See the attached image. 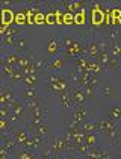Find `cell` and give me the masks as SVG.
<instances>
[{
    "instance_id": "8992f818",
    "label": "cell",
    "mask_w": 121,
    "mask_h": 159,
    "mask_svg": "<svg viewBox=\"0 0 121 159\" xmlns=\"http://www.w3.org/2000/svg\"><path fill=\"white\" fill-rule=\"evenodd\" d=\"M89 58L88 56H79L73 61V65H74V70L77 73H83V71H89Z\"/></svg>"
},
{
    "instance_id": "ba28073f",
    "label": "cell",
    "mask_w": 121,
    "mask_h": 159,
    "mask_svg": "<svg viewBox=\"0 0 121 159\" xmlns=\"http://www.w3.org/2000/svg\"><path fill=\"white\" fill-rule=\"evenodd\" d=\"M14 102H15L14 93H12L8 86H3V88H2V93H0V105H2V106H9Z\"/></svg>"
},
{
    "instance_id": "7c38bea8",
    "label": "cell",
    "mask_w": 121,
    "mask_h": 159,
    "mask_svg": "<svg viewBox=\"0 0 121 159\" xmlns=\"http://www.w3.org/2000/svg\"><path fill=\"white\" fill-rule=\"evenodd\" d=\"M60 52V43L56 39V38H50L47 43V53L48 56H52V58H55V56H58Z\"/></svg>"
},
{
    "instance_id": "3957f363",
    "label": "cell",
    "mask_w": 121,
    "mask_h": 159,
    "mask_svg": "<svg viewBox=\"0 0 121 159\" xmlns=\"http://www.w3.org/2000/svg\"><path fill=\"white\" fill-rule=\"evenodd\" d=\"M15 11L12 8H3L2 9V27H0V34L2 37L5 35V32L8 30V27H11L12 23H15Z\"/></svg>"
},
{
    "instance_id": "f546056e",
    "label": "cell",
    "mask_w": 121,
    "mask_h": 159,
    "mask_svg": "<svg viewBox=\"0 0 121 159\" xmlns=\"http://www.w3.org/2000/svg\"><path fill=\"white\" fill-rule=\"evenodd\" d=\"M55 23H58V20H56V12H55V8L52 6V9L46 12V25H55Z\"/></svg>"
},
{
    "instance_id": "b9f144b4",
    "label": "cell",
    "mask_w": 121,
    "mask_h": 159,
    "mask_svg": "<svg viewBox=\"0 0 121 159\" xmlns=\"http://www.w3.org/2000/svg\"><path fill=\"white\" fill-rule=\"evenodd\" d=\"M64 159H80V158H79V156H77L76 153H67Z\"/></svg>"
},
{
    "instance_id": "cb8c5ba5",
    "label": "cell",
    "mask_w": 121,
    "mask_h": 159,
    "mask_svg": "<svg viewBox=\"0 0 121 159\" xmlns=\"http://www.w3.org/2000/svg\"><path fill=\"white\" fill-rule=\"evenodd\" d=\"M85 23H86V11L85 8H82L74 14V25H85Z\"/></svg>"
},
{
    "instance_id": "9a60e30c",
    "label": "cell",
    "mask_w": 121,
    "mask_h": 159,
    "mask_svg": "<svg viewBox=\"0 0 121 159\" xmlns=\"http://www.w3.org/2000/svg\"><path fill=\"white\" fill-rule=\"evenodd\" d=\"M14 138L17 139L18 144L24 146V144L30 139V134H29L27 130H24V129H15V130H14Z\"/></svg>"
},
{
    "instance_id": "d6986e66",
    "label": "cell",
    "mask_w": 121,
    "mask_h": 159,
    "mask_svg": "<svg viewBox=\"0 0 121 159\" xmlns=\"http://www.w3.org/2000/svg\"><path fill=\"white\" fill-rule=\"evenodd\" d=\"M17 144H18V143H17V139H15V138H8V136H3V138H2V144H0V146H3L6 150H8V152H9V153H12V152L15 150Z\"/></svg>"
},
{
    "instance_id": "836d02e7",
    "label": "cell",
    "mask_w": 121,
    "mask_h": 159,
    "mask_svg": "<svg viewBox=\"0 0 121 159\" xmlns=\"http://www.w3.org/2000/svg\"><path fill=\"white\" fill-rule=\"evenodd\" d=\"M38 153H39V158H41V159H52L53 156H55V153L48 148V146L47 147H43V148H41Z\"/></svg>"
},
{
    "instance_id": "f1b7e54d",
    "label": "cell",
    "mask_w": 121,
    "mask_h": 159,
    "mask_svg": "<svg viewBox=\"0 0 121 159\" xmlns=\"http://www.w3.org/2000/svg\"><path fill=\"white\" fill-rule=\"evenodd\" d=\"M15 159H35V155H34L32 152H29L27 148H24V150H20V152H17V155H15Z\"/></svg>"
},
{
    "instance_id": "9c48e42d",
    "label": "cell",
    "mask_w": 121,
    "mask_h": 159,
    "mask_svg": "<svg viewBox=\"0 0 121 159\" xmlns=\"http://www.w3.org/2000/svg\"><path fill=\"white\" fill-rule=\"evenodd\" d=\"M71 94H73V98H74V103H76V106H85V102H86V96H85L83 89L80 88V86H76L71 89Z\"/></svg>"
},
{
    "instance_id": "f35d334b",
    "label": "cell",
    "mask_w": 121,
    "mask_h": 159,
    "mask_svg": "<svg viewBox=\"0 0 121 159\" xmlns=\"http://www.w3.org/2000/svg\"><path fill=\"white\" fill-rule=\"evenodd\" d=\"M2 71H3V74H6L8 77H11L12 74H14V71H15V68L8 67V65H5V64H2Z\"/></svg>"
},
{
    "instance_id": "52a82bcc",
    "label": "cell",
    "mask_w": 121,
    "mask_h": 159,
    "mask_svg": "<svg viewBox=\"0 0 121 159\" xmlns=\"http://www.w3.org/2000/svg\"><path fill=\"white\" fill-rule=\"evenodd\" d=\"M98 123V132H101V134H106L108 135L109 132H112L114 129H117L118 126H117V123L114 121V120H110V118H101Z\"/></svg>"
},
{
    "instance_id": "8d00e7d4",
    "label": "cell",
    "mask_w": 121,
    "mask_h": 159,
    "mask_svg": "<svg viewBox=\"0 0 121 159\" xmlns=\"http://www.w3.org/2000/svg\"><path fill=\"white\" fill-rule=\"evenodd\" d=\"M82 89H83L86 97H92V96L96 94V86H92V85H86V86H83Z\"/></svg>"
},
{
    "instance_id": "603a6c76",
    "label": "cell",
    "mask_w": 121,
    "mask_h": 159,
    "mask_svg": "<svg viewBox=\"0 0 121 159\" xmlns=\"http://www.w3.org/2000/svg\"><path fill=\"white\" fill-rule=\"evenodd\" d=\"M21 97L24 100H36L38 98V93L35 88H24L21 91Z\"/></svg>"
},
{
    "instance_id": "1f68e13d",
    "label": "cell",
    "mask_w": 121,
    "mask_h": 159,
    "mask_svg": "<svg viewBox=\"0 0 121 159\" xmlns=\"http://www.w3.org/2000/svg\"><path fill=\"white\" fill-rule=\"evenodd\" d=\"M85 144L88 147L97 146V135L96 134H85Z\"/></svg>"
},
{
    "instance_id": "484cf974",
    "label": "cell",
    "mask_w": 121,
    "mask_h": 159,
    "mask_svg": "<svg viewBox=\"0 0 121 159\" xmlns=\"http://www.w3.org/2000/svg\"><path fill=\"white\" fill-rule=\"evenodd\" d=\"M109 118L114 121H120L121 120V106H112L109 109Z\"/></svg>"
},
{
    "instance_id": "4fadbf2b",
    "label": "cell",
    "mask_w": 121,
    "mask_h": 159,
    "mask_svg": "<svg viewBox=\"0 0 121 159\" xmlns=\"http://www.w3.org/2000/svg\"><path fill=\"white\" fill-rule=\"evenodd\" d=\"M18 61H20V56L17 52H11V53H6L3 56V64L8 65V67H18Z\"/></svg>"
},
{
    "instance_id": "e575fe53",
    "label": "cell",
    "mask_w": 121,
    "mask_h": 159,
    "mask_svg": "<svg viewBox=\"0 0 121 159\" xmlns=\"http://www.w3.org/2000/svg\"><path fill=\"white\" fill-rule=\"evenodd\" d=\"M35 70H36V73L38 71H41V70H44L46 67L48 65V62H47V59L46 58H38V59H35Z\"/></svg>"
},
{
    "instance_id": "4316f807",
    "label": "cell",
    "mask_w": 121,
    "mask_h": 159,
    "mask_svg": "<svg viewBox=\"0 0 121 159\" xmlns=\"http://www.w3.org/2000/svg\"><path fill=\"white\" fill-rule=\"evenodd\" d=\"M89 71L92 74H97V73H103L105 71V68L96 61V59H91L89 61Z\"/></svg>"
},
{
    "instance_id": "5b68a950",
    "label": "cell",
    "mask_w": 121,
    "mask_h": 159,
    "mask_svg": "<svg viewBox=\"0 0 121 159\" xmlns=\"http://www.w3.org/2000/svg\"><path fill=\"white\" fill-rule=\"evenodd\" d=\"M89 117V111L86 109L85 106H74L73 109V117H71V121H76L79 124H82L88 120Z\"/></svg>"
},
{
    "instance_id": "30bf717a",
    "label": "cell",
    "mask_w": 121,
    "mask_h": 159,
    "mask_svg": "<svg viewBox=\"0 0 121 159\" xmlns=\"http://www.w3.org/2000/svg\"><path fill=\"white\" fill-rule=\"evenodd\" d=\"M65 59H64V56L62 55H58V56H55V58H52L50 61H48V71H53V73H56L58 70H60L64 65H65Z\"/></svg>"
},
{
    "instance_id": "d4e9b609",
    "label": "cell",
    "mask_w": 121,
    "mask_h": 159,
    "mask_svg": "<svg viewBox=\"0 0 121 159\" xmlns=\"http://www.w3.org/2000/svg\"><path fill=\"white\" fill-rule=\"evenodd\" d=\"M23 84L26 85V88H35L38 84V76L36 74H29V76H24Z\"/></svg>"
},
{
    "instance_id": "e0dca14e",
    "label": "cell",
    "mask_w": 121,
    "mask_h": 159,
    "mask_svg": "<svg viewBox=\"0 0 121 159\" xmlns=\"http://www.w3.org/2000/svg\"><path fill=\"white\" fill-rule=\"evenodd\" d=\"M59 98H60V105H62V108H64V109H70V108H73V106L76 105V103H74V98H73L71 91H70V93L62 94Z\"/></svg>"
},
{
    "instance_id": "ac0fdd59",
    "label": "cell",
    "mask_w": 121,
    "mask_h": 159,
    "mask_svg": "<svg viewBox=\"0 0 121 159\" xmlns=\"http://www.w3.org/2000/svg\"><path fill=\"white\" fill-rule=\"evenodd\" d=\"M82 130L85 134H96V132H98V123L86 120L85 123H82Z\"/></svg>"
},
{
    "instance_id": "ab89813d",
    "label": "cell",
    "mask_w": 121,
    "mask_h": 159,
    "mask_svg": "<svg viewBox=\"0 0 121 159\" xmlns=\"http://www.w3.org/2000/svg\"><path fill=\"white\" fill-rule=\"evenodd\" d=\"M9 155H11V153H9L5 147L0 146V159H9Z\"/></svg>"
},
{
    "instance_id": "8fae6325",
    "label": "cell",
    "mask_w": 121,
    "mask_h": 159,
    "mask_svg": "<svg viewBox=\"0 0 121 159\" xmlns=\"http://www.w3.org/2000/svg\"><path fill=\"white\" fill-rule=\"evenodd\" d=\"M79 38H77V35H74V34H71V32H67V34H64L62 35V38H60V47H62V50L65 52L67 49H70L73 44L77 41Z\"/></svg>"
},
{
    "instance_id": "74e56055",
    "label": "cell",
    "mask_w": 121,
    "mask_h": 159,
    "mask_svg": "<svg viewBox=\"0 0 121 159\" xmlns=\"http://www.w3.org/2000/svg\"><path fill=\"white\" fill-rule=\"evenodd\" d=\"M11 108L9 106H2V109H0V118H9V115H11Z\"/></svg>"
},
{
    "instance_id": "7bdbcfd3",
    "label": "cell",
    "mask_w": 121,
    "mask_h": 159,
    "mask_svg": "<svg viewBox=\"0 0 121 159\" xmlns=\"http://www.w3.org/2000/svg\"><path fill=\"white\" fill-rule=\"evenodd\" d=\"M101 93H103V94H110V89H109V88H103Z\"/></svg>"
},
{
    "instance_id": "ee69618b",
    "label": "cell",
    "mask_w": 121,
    "mask_h": 159,
    "mask_svg": "<svg viewBox=\"0 0 121 159\" xmlns=\"http://www.w3.org/2000/svg\"><path fill=\"white\" fill-rule=\"evenodd\" d=\"M117 143H118V146L121 147V129H120V135H118V139H117Z\"/></svg>"
},
{
    "instance_id": "ffe728a7",
    "label": "cell",
    "mask_w": 121,
    "mask_h": 159,
    "mask_svg": "<svg viewBox=\"0 0 121 159\" xmlns=\"http://www.w3.org/2000/svg\"><path fill=\"white\" fill-rule=\"evenodd\" d=\"M34 58L30 56V55H24V56H20V61H18V68L23 71V70H26L27 67H30L32 64H34Z\"/></svg>"
},
{
    "instance_id": "60d3db41",
    "label": "cell",
    "mask_w": 121,
    "mask_h": 159,
    "mask_svg": "<svg viewBox=\"0 0 121 159\" xmlns=\"http://www.w3.org/2000/svg\"><path fill=\"white\" fill-rule=\"evenodd\" d=\"M11 123H18V121H21V118L17 115V114H14V112H11V115H9V118H8Z\"/></svg>"
},
{
    "instance_id": "277c9868",
    "label": "cell",
    "mask_w": 121,
    "mask_h": 159,
    "mask_svg": "<svg viewBox=\"0 0 121 159\" xmlns=\"http://www.w3.org/2000/svg\"><path fill=\"white\" fill-rule=\"evenodd\" d=\"M47 146H48V148L55 153V155H59V156H62V155L65 153V139H64L62 134L52 136V138L48 139Z\"/></svg>"
},
{
    "instance_id": "d6a6232c",
    "label": "cell",
    "mask_w": 121,
    "mask_h": 159,
    "mask_svg": "<svg viewBox=\"0 0 121 159\" xmlns=\"http://www.w3.org/2000/svg\"><path fill=\"white\" fill-rule=\"evenodd\" d=\"M12 129V123L6 118H0V132L2 134H6Z\"/></svg>"
},
{
    "instance_id": "f6af8a7d",
    "label": "cell",
    "mask_w": 121,
    "mask_h": 159,
    "mask_svg": "<svg viewBox=\"0 0 121 159\" xmlns=\"http://www.w3.org/2000/svg\"><path fill=\"white\" fill-rule=\"evenodd\" d=\"M52 159H64V158H62V156H59V155H55Z\"/></svg>"
},
{
    "instance_id": "5bb4252c",
    "label": "cell",
    "mask_w": 121,
    "mask_h": 159,
    "mask_svg": "<svg viewBox=\"0 0 121 159\" xmlns=\"http://www.w3.org/2000/svg\"><path fill=\"white\" fill-rule=\"evenodd\" d=\"M109 53L121 64V41L120 39H114L110 43V47H109Z\"/></svg>"
},
{
    "instance_id": "2e32d148",
    "label": "cell",
    "mask_w": 121,
    "mask_h": 159,
    "mask_svg": "<svg viewBox=\"0 0 121 159\" xmlns=\"http://www.w3.org/2000/svg\"><path fill=\"white\" fill-rule=\"evenodd\" d=\"M9 108H11V111L14 112V114H17L21 120L24 118V112H26V106H24V103L23 102H18V100H15L14 103H11L9 105Z\"/></svg>"
},
{
    "instance_id": "d590c367",
    "label": "cell",
    "mask_w": 121,
    "mask_h": 159,
    "mask_svg": "<svg viewBox=\"0 0 121 159\" xmlns=\"http://www.w3.org/2000/svg\"><path fill=\"white\" fill-rule=\"evenodd\" d=\"M71 23H74V14L65 11V12H64V17H62V25L68 26V25H71Z\"/></svg>"
},
{
    "instance_id": "83f0119b",
    "label": "cell",
    "mask_w": 121,
    "mask_h": 159,
    "mask_svg": "<svg viewBox=\"0 0 121 159\" xmlns=\"http://www.w3.org/2000/svg\"><path fill=\"white\" fill-rule=\"evenodd\" d=\"M15 44H17V52H24V53H27V44H26V41H24V38L20 35V37H15Z\"/></svg>"
},
{
    "instance_id": "7402d4cb",
    "label": "cell",
    "mask_w": 121,
    "mask_h": 159,
    "mask_svg": "<svg viewBox=\"0 0 121 159\" xmlns=\"http://www.w3.org/2000/svg\"><path fill=\"white\" fill-rule=\"evenodd\" d=\"M2 46H3V49H9L17 52V44H15V38L14 37H3L2 38Z\"/></svg>"
},
{
    "instance_id": "7a4b0ae2",
    "label": "cell",
    "mask_w": 121,
    "mask_h": 159,
    "mask_svg": "<svg viewBox=\"0 0 121 159\" xmlns=\"http://www.w3.org/2000/svg\"><path fill=\"white\" fill-rule=\"evenodd\" d=\"M47 86L53 94H56V96H59V97L62 94L71 91V85H70V82L67 80V77H60V79H58V80L53 82V84H47Z\"/></svg>"
},
{
    "instance_id": "6da1fadb",
    "label": "cell",
    "mask_w": 121,
    "mask_h": 159,
    "mask_svg": "<svg viewBox=\"0 0 121 159\" xmlns=\"http://www.w3.org/2000/svg\"><path fill=\"white\" fill-rule=\"evenodd\" d=\"M85 53H86V43H85L83 39L79 38L70 49H67L64 53H62V56H64L65 61H74L76 58L83 56Z\"/></svg>"
},
{
    "instance_id": "44dd1931",
    "label": "cell",
    "mask_w": 121,
    "mask_h": 159,
    "mask_svg": "<svg viewBox=\"0 0 121 159\" xmlns=\"http://www.w3.org/2000/svg\"><path fill=\"white\" fill-rule=\"evenodd\" d=\"M15 25L23 26L27 25V9H20L15 14Z\"/></svg>"
},
{
    "instance_id": "4dcf8cb0",
    "label": "cell",
    "mask_w": 121,
    "mask_h": 159,
    "mask_svg": "<svg viewBox=\"0 0 121 159\" xmlns=\"http://www.w3.org/2000/svg\"><path fill=\"white\" fill-rule=\"evenodd\" d=\"M20 35H21V27H14V26H11V27H8V30L5 32L3 37H14L15 38V37H20Z\"/></svg>"
}]
</instances>
